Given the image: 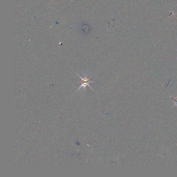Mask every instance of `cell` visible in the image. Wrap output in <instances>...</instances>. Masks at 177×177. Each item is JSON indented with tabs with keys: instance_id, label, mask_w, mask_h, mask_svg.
<instances>
[{
	"instance_id": "6da1fadb",
	"label": "cell",
	"mask_w": 177,
	"mask_h": 177,
	"mask_svg": "<svg viewBox=\"0 0 177 177\" xmlns=\"http://www.w3.org/2000/svg\"><path fill=\"white\" fill-rule=\"evenodd\" d=\"M78 77L81 79L82 83L80 87H78V89H77L76 91L79 90V89H81V88H83L84 89H85L87 86L90 87V88H91L92 90H93V88L89 85V83H94V82H95L89 81V79L88 78H87L86 75H85L83 78L81 77L80 75H78Z\"/></svg>"
}]
</instances>
